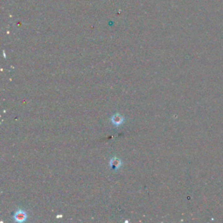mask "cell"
Returning a JSON list of instances; mask_svg holds the SVG:
<instances>
[{
  "label": "cell",
  "mask_w": 223,
  "mask_h": 223,
  "mask_svg": "<svg viewBox=\"0 0 223 223\" xmlns=\"http://www.w3.org/2000/svg\"><path fill=\"white\" fill-rule=\"evenodd\" d=\"M109 166L113 170H117L121 167L122 162L118 158L113 157L109 161Z\"/></svg>",
  "instance_id": "2"
},
{
  "label": "cell",
  "mask_w": 223,
  "mask_h": 223,
  "mask_svg": "<svg viewBox=\"0 0 223 223\" xmlns=\"http://www.w3.org/2000/svg\"><path fill=\"white\" fill-rule=\"evenodd\" d=\"M124 121V118L120 114L116 113L111 118V121L115 126H118L121 125Z\"/></svg>",
  "instance_id": "3"
},
{
  "label": "cell",
  "mask_w": 223,
  "mask_h": 223,
  "mask_svg": "<svg viewBox=\"0 0 223 223\" xmlns=\"http://www.w3.org/2000/svg\"><path fill=\"white\" fill-rule=\"evenodd\" d=\"M27 213L24 210L19 209L14 215V220L17 222H23L27 219Z\"/></svg>",
  "instance_id": "1"
}]
</instances>
